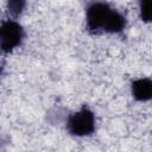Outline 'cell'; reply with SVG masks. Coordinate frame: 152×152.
Wrapping results in <instances>:
<instances>
[{"mask_svg":"<svg viewBox=\"0 0 152 152\" xmlns=\"http://www.w3.org/2000/svg\"><path fill=\"white\" fill-rule=\"evenodd\" d=\"M96 119L94 112L87 107H81L77 112L70 114L66 119V131L74 137H88L95 132Z\"/></svg>","mask_w":152,"mask_h":152,"instance_id":"cell-2","label":"cell"},{"mask_svg":"<svg viewBox=\"0 0 152 152\" xmlns=\"http://www.w3.org/2000/svg\"><path fill=\"white\" fill-rule=\"evenodd\" d=\"M131 93L134 100L147 102L152 100V80L147 77L137 78L131 83Z\"/></svg>","mask_w":152,"mask_h":152,"instance_id":"cell-4","label":"cell"},{"mask_svg":"<svg viewBox=\"0 0 152 152\" xmlns=\"http://www.w3.org/2000/svg\"><path fill=\"white\" fill-rule=\"evenodd\" d=\"M127 25L126 17L103 1H94L86 10V28L90 33H121Z\"/></svg>","mask_w":152,"mask_h":152,"instance_id":"cell-1","label":"cell"},{"mask_svg":"<svg viewBox=\"0 0 152 152\" xmlns=\"http://www.w3.org/2000/svg\"><path fill=\"white\" fill-rule=\"evenodd\" d=\"M25 39V30L15 19L4 20L0 28V46L4 53H11Z\"/></svg>","mask_w":152,"mask_h":152,"instance_id":"cell-3","label":"cell"},{"mask_svg":"<svg viewBox=\"0 0 152 152\" xmlns=\"http://www.w3.org/2000/svg\"><path fill=\"white\" fill-rule=\"evenodd\" d=\"M7 13L12 19L18 18L26 7V0H7Z\"/></svg>","mask_w":152,"mask_h":152,"instance_id":"cell-5","label":"cell"},{"mask_svg":"<svg viewBox=\"0 0 152 152\" xmlns=\"http://www.w3.org/2000/svg\"><path fill=\"white\" fill-rule=\"evenodd\" d=\"M139 15L141 21L152 23V0H139Z\"/></svg>","mask_w":152,"mask_h":152,"instance_id":"cell-6","label":"cell"}]
</instances>
